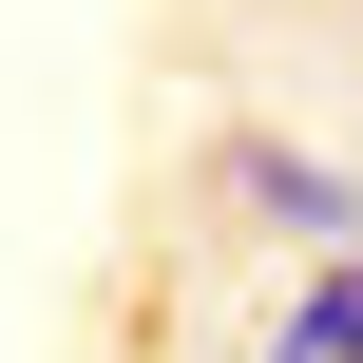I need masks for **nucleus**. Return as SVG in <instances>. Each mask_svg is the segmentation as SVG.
Instances as JSON below:
<instances>
[{"label": "nucleus", "mask_w": 363, "mask_h": 363, "mask_svg": "<svg viewBox=\"0 0 363 363\" xmlns=\"http://www.w3.org/2000/svg\"><path fill=\"white\" fill-rule=\"evenodd\" d=\"M268 363H363V249H325V268L287 287V325H268Z\"/></svg>", "instance_id": "2"}, {"label": "nucleus", "mask_w": 363, "mask_h": 363, "mask_svg": "<svg viewBox=\"0 0 363 363\" xmlns=\"http://www.w3.org/2000/svg\"><path fill=\"white\" fill-rule=\"evenodd\" d=\"M211 191H230V211H268L287 249H363V172L287 153V134H230V153H211Z\"/></svg>", "instance_id": "1"}]
</instances>
